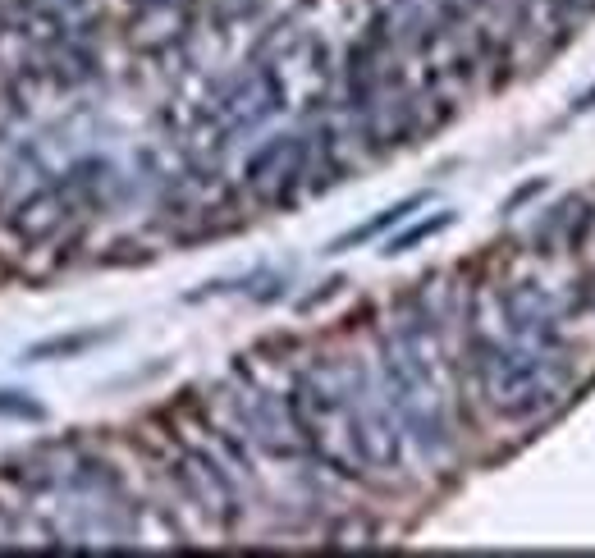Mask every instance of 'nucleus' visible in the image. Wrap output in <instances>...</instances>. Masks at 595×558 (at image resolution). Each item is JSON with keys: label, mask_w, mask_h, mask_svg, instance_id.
Here are the masks:
<instances>
[{"label": "nucleus", "mask_w": 595, "mask_h": 558, "mask_svg": "<svg viewBox=\"0 0 595 558\" xmlns=\"http://www.w3.org/2000/svg\"><path fill=\"white\" fill-rule=\"evenodd\" d=\"M284 389H289L293 426L303 435V449L316 472L348 485H376L367 467V453H362V440H357V421H353L344 376H339V357L321 353L312 362L293 366Z\"/></svg>", "instance_id": "2"}, {"label": "nucleus", "mask_w": 595, "mask_h": 558, "mask_svg": "<svg viewBox=\"0 0 595 558\" xmlns=\"http://www.w3.org/2000/svg\"><path fill=\"white\" fill-rule=\"evenodd\" d=\"M463 389L472 385L476 403L509 426H541L573 398V366L531 353L499 325L486 289L467 298L463 312Z\"/></svg>", "instance_id": "1"}, {"label": "nucleus", "mask_w": 595, "mask_h": 558, "mask_svg": "<svg viewBox=\"0 0 595 558\" xmlns=\"http://www.w3.org/2000/svg\"><path fill=\"white\" fill-rule=\"evenodd\" d=\"M51 417L46 412V403L37 394H28V389L19 385H0V421H23V426H42V421Z\"/></svg>", "instance_id": "8"}, {"label": "nucleus", "mask_w": 595, "mask_h": 558, "mask_svg": "<svg viewBox=\"0 0 595 558\" xmlns=\"http://www.w3.org/2000/svg\"><path fill=\"white\" fill-rule=\"evenodd\" d=\"M339 179H344V174L325 161L312 124L289 129V133H271L266 142H257V147L248 151V161L238 170L243 197L266 206V211H289V206H298L303 197L335 188Z\"/></svg>", "instance_id": "3"}, {"label": "nucleus", "mask_w": 595, "mask_h": 558, "mask_svg": "<svg viewBox=\"0 0 595 558\" xmlns=\"http://www.w3.org/2000/svg\"><path fill=\"white\" fill-rule=\"evenodd\" d=\"M426 202H431V193H408V197H399V202H390L385 211H376V215H371V220H362V225H353L348 234H339L335 243L325 247V252H330V257H339V252H348V247L371 243V238H380L385 229H394V225H403L408 215H417Z\"/></svg>", "instance_id": "6"}, {"label": "nucleus", "mask_w": 595, "mask_h": 558, "mask_svg": "<svg viewBox=\"0 0 595 558\" xmlns=\"http://www.w3.org/2000/svg\"><path fill=\"white\" fill-rule=\"evenodd\" d=\"M541 188H545V183H541V179H531V183H522L518 193H513V197H509V202H504V215H513V211H518V206H522V202H527V197H536V193H541Z\"/></svg>", "instance_id": "10"}, {"label": "nucleus", "mask_w": 595, "mask_h": 558, "mask_svg": "<svg viewBox=\"0 0 595 558\" xmlns=\"http://www.w3.org/2000/svg\"><path fill=\"white\" fill-rule=\"evenodd\" d=\"M454 220H458L454 211H431V215H422V220H412L403 234H394L390 243L380 247V257H408L412 247H422V243H431V238H440L444 229H454Z\"/></svg>", "instance_id": "7"}, {"label": "nucleus", "mask_w": 595, "mask_h": 558, "mask_svg": "<svg viewBox=\"0 0 595 558\" xmlns=\"http://www.w3.org/2000/svg\"><path fill=\"white\" fill-rule=\"evenodd\" d=\"M344 284H348L344 275H330V279H325V284H321V289H316V293H307V298L298 302V307H303V312H312V307H321V302H330V298H335V293H344Z\"/></svg>", "instance_id": "9"}, {"label": "nucleus", "mask_w": 595, "mask_h": 558, "mask_svg": "<svg viewBox=\"0 0 595 558\" xmlns=\"http://www.w3.org/2000/svg\"><path fill=\"white\" fill-rule=\"evenodd\" d=\"M225 417L238 426V435L252 444V453L271 462H284L293 472H307L312 458L303 449V435L293 426V408H289V389L271 385L266 376H257L243 357L229 371L225 385Z\"/></svg>", "instance_id": "4"}, {"label": "nucleus", "mask_w": 595, "mask_h": 558, "mask_svg": "<svg viewBox=\"0 0 595 558\" xmlns=\"http://www.w3.org/2000/svg\"><path fill=\"white\" fill-rule=\"evenodd\" d=\"M119 334V325H83V330H60V334H46L37 344H28L19 353L23 366H37V362H69V357H87L106 348L110 339Z\"/></svg>", "instance_id": "5"}]
</instances>
